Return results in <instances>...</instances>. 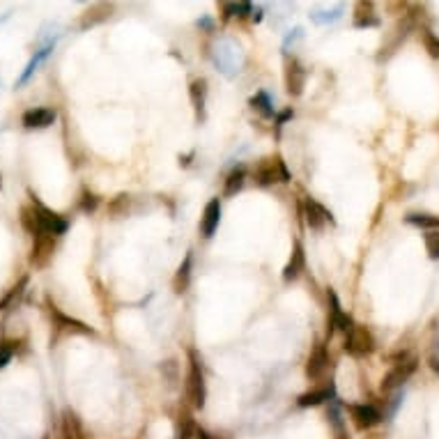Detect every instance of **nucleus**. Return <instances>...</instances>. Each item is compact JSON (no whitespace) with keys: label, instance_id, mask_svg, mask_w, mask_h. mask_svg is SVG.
Returning <instances> with one entry per match:
<instances>
[{"label":"nucleus","instance_id":"obj_1","mask_svg":"<svg viewBox=\"0 0 439 439\" xmlns=\"http://www.w3.org/2000/svg\"><path fill=\"white\" fill-rule=\"evenodd\" d=\"M187 396L191 400V405L196 409L205 407L207 400V386H205V375L200 359L196 354V350H189V375H187Z\"/></svg>","mask_w":439,"mask_h":439},{"label":"nucleus","instance_id":"obj_2","mask_svg":"<svg viewBox=\"0 0 439 439\" xmlns=\"http://www.w3.org/2000/svg\"><path fill=\"white\" fill-rule=\"evenodd\" d=\"M253 182H256L258 187H271L274 182L287 184L290 182V171H287V166H285L283 159H280V156H274V159H265L253 168Z\"/></svg>","mask_w":439,"mask_h":439},{"label":"nucleus","instance_id":"obj_3","mask_svg":"<svg viewBox=\"0 0 439 439\" xmlns=\"http://www.w3.org/2000/svg\"><path fill=\"white\" fill-rule=\"evenodd\" d=\"M30 205L35 207V214H37V225H39V233H47V235H65L67 233V228L69 223L65 221L63 216L56 214V212H51V209L42 203V200L35 196V193L30 191ZM37 233V235H39Z\"/></svg>","mask_w":439,"mask_h":439},{"label":"nucleus","instance_id":"obj_4","mask_svg":"<svg viewBox=\"0 0 439 439\" xmlns=\"http://www.w3.org/2000/svg\"><path fill=\"white\" fill-rule=\"evenodd\" d=\"M375 350V338L368 327L354 324L352 329L345 333V352L352 357H368Z\"/></svg>","mask_w":439,"mask_h":439},{"label":"nucleus","instance_id":"obj_5","mask_svg":"<svg viewBox=\"0 0 439 439\" xmlns=\"http://www.w3.org/2000/svg\"><path fill=\"white\" fill-rule=\"evenodd\" d=\"M327 302H329V327H327V336H331L333 331H343V333H347L350 329L354 327V322H352V318H350V315L340 309V302H338V297H336V292H333V290L329 287L327 290Z\"/></svg>","mask_w":439,"mask_h":439},{"label":"nucleus","instance_id":"obj_6","mask_svg":"<svg viewBox=\"0 0 439 439\" xmlns=\"http://www.w3.org/2000/svg\"><path fill=\"white\" fill-rule=\"evenodd\" d=\"M32 253H30V262L37 269L47 267L51 258H54V251H56V237L54 235H47V233H39L32 237Z\"/></svg>","mask_w":439,"mask_h":439},{"label":"nucleus","instance_id":"obj_7","mask_svg":"<svg viewBox=\"0 0 439 439\" xmlns=\"http://www.w3.org/2000/svg\"><path fill=\"white\" fill-rule=\"evenodd\" d=\"M306 87V69L297 58H285V90L292 97H302Z\"/></svg>","mask_w":439,"mask_h":439},{"label":"nucleus","instance_id":"obj_8","mask_svg":"<svg viewBox=\"0 0 439 439\" xmlns=\"http://www.w3.org/2000/svg\"><path fill=\"white\" fill-rule=\"evenodd\" d=\"M416 371V359H405V361H398L396 366L391 368L389 373L384 375V380H382V389L384 391H393V389H398V386L405 384L412 373Z\"/></svg>","mask_w":439,"mask_h":439},{"label":"nucleus","instance_id":"obj_9","mask_svg":"<svg viewBox=\"0 0 439 439\" xmlns=\"http://www.w3.org/2000/svg\"><path fill=\"white\" fill-rule=\"evenodd\" d=\"M304 216H306V223H309L311 230H322L327 223H333V216L329 209L320 205L318 200H313L311 196L304 198Z\"/></svg>","mask_w":439,"mask_h":439},{"label":"nucleus","instance_id":"obj_10","mask_svg":"<svg viewBox=\"0 0 439 439\" xmlns=\"http://www.w3.org/2000/svg\"><path fill=\"white\" fill-rule=\"evenodd\" d=\"M329 368V352H327V345L318 343L313 347V352L309 357V361H306V377H309L311 382H318L320 377L327 373Z\"/></svg>","mask_w":439,"mask_h":439},{"label":"nucleus","instance_id":"obj_11","mask_svg":"<svg viewBox=\"0 0 439 439\" xmlns=\"http://www.w3.org/2000/svg\"><path fill=\"white\" fill-rule=\"evenodd\" d=\"M218 223H221V203H218V198H212L209 203L205 205L203 209V218H200V233L203 237H214Z\"/></svg>","mask_w":439,"mask_h":439},{"label":"nucleus","instance_id":"obj_12","mask_svg":"<svg viewBox=\"0 0 439 439\" xmlns=\"http://www.w3.org/2000/svg\"><path fill=\"white\" fill-rule=\"evenodd\" d=\"M58 113L54 109H30L23 113V127L25 129H44L56 122Z\"/></svg>","mask_w":439,"mask_h":439},{"label":"nucleus","instance_id":"obj_13","mask_svg":"<svg viewBox=\"0 0 439 439\" xmlns=\"http://www.w3.org/2000/svg\"><path fill=\"white\" fill-rule=\"evenodd\" d=\"M306 267V256H304V247L302 242H295V249H292V256H290L287 265L283 269V280L285 283H292L302 276V271Z\"/></svg>","mask_w":439,"mask_h":439},{"label":"nucleus","instance_id":"obj_14","mask_svg":"<svg viewBox=\"0 0 439 439\" xmlns=\"http://www.w3.org/2000/svg\"><path fill=\"white\" fill-rule=\"evenodd\" d=\"M189 97H191L193 109H196V118L205 120V104H207V81L205 78H196V81H191Z\"/></svg>","mask_w":439,"mask_h":439},{"label":"nucleus","instance_id":"obj_15","mask_svg":"<svg viewBox=\"0 0 439 439\" xmlns=\"http://www.w3.org/2000/svg\"><path fill=\"white\" fill-rule=\"evenodd\" d=\"M49 311H51V318H54L58 322V327L60 329H67V331H74V333H94L87 324H83L81 320H74V318H69V315H65L63 311L58 309L56 304H49Z\"/></svg>","mask_w":439,"mask_h":439},{"label":"nucleus","instance_id":"obj_16","mask_svg":"<svg viewBox=\"0 0 439 439\" xmlns=\"http://www.w3.org/2000/svg\"><path fill=\"white\" fill-rule=\"evenodd\" d=\"M350 412L359 428H371L382 421V414L373 405H350Z\"/></svg>","mask_w":439,"mask_h":439},{"label":"nucleus","instance_id":"obj_17","mask_svg":"<svg viewBox=\"0 0 439 439\" xmlns=\"http://www.w3.org/2000/svg\"><path fill=\"white\" fill-rule=\"evenodd\" d=\"M380 25V19L375 14L373 3H357L354 10V28H375Z\"/></svg>","mask_w":439,"mask_h":439},{"label":"nucleus","instance_id":"obj_18","mask_svg":"<svg viewBox=\"0 0 439 439\" xmlns=\"http://www.w3.org/2000/svg\"><path fill=\"white\" fill-rule=\"evenodd\" d=\"M54 47H56V42H49V44H44V47L39 49V51H35V56L30 58V63L25 65V69H23V74L19 76V81H16V85H23V83H28V78L32 76V72L35 69H37L44 60L49 58V54L51 51H54Z\"/></svg>","mask_w":439,"mask_h":439},{"label":"nucleus","instance_id":"obj_19","mask_svg":"<svg viewBox=\"0 0 439 439\" xmlns=\"http://www.w3.org/2000/svg\"><path fill=\"white\" fill-rule=\"evenodd\" d=\"M191 265H193V256H191V253H187V258L182 260V265L178 267V274H175V278H173L175 295L187 292V287L191 283Z\"/></svg>","mask_w":439,"mask_h":439},{"label":"nucleus","instance_id":"obj_20","mask_svg":"<svg viewBox=\"0 0 439 439\" xmlns=\"http://www.w3.org/2000/svg\"><path fill=\"white\" fill-rule=\"evenodd\" d=\"M333 398V384L329 382L327 386H322V389H315V391H309V393H304V396H299V407H315V405H320V402L324 400H331Z\"/></svg>","mask_w":439,"mask_h":439},{"label":"nucleus","instance_id":"obj_21","mask_svg":"<svg viewBox=\"0 0 439 439\" xmlns=\"http://www.w3.org/2000/svg\"><path fill=\"white\" fill-rule=\"evenodd\" d=\"M244 182H247V168L244 166H237L235 171L225 178V187H223V196H235L237 191H242Z\"/></svg>","mask_w":439,"mask_h":439},{"label":"nucleus","instance_id":"obj_22","mask_svg":"<svg viewBox=\"0 0 439 439\" xmlns=\"http://www.w3.org/2000/svg\"><path fill=\"white\" fill-rule=\"evenodd\" d=\"M405 221L409 225H416V228H426V230H439V216H433V214H421V212H409L405 216Z\"/></svg>","mask_w":439,"mask_h":439},{"label":"nucleus","instance_id":"obj_23","mask_svg":"<svg viewBox=\"0 0 439 439\" xmlns=\"http://www.w3.org/2000/svg\"><path fill=\"white\" fill-rule=\"evenodd\" d=\"M249 104H251V109H253V111H258L262 118H274V106H271L269 97H267L265 92L253 94Z\"/></svg>","mask_w":439,"mask_h":439},{"label":"nucleus","instance_id":"obj_24","mask_svg":"<svg viewBox=\"0 0 439 439\" xmlns=\"http://www.w3.org/2000/svg\"><path fill=\"white\" fill-rule=\"evenodd\" d=\"M25 285H28V276H23V278L19 280V283H16V285L10 290V292L5 295V299H0V311H7V309H10V306H12V304H14L16 299H19L21 295H23Z\"/></svg>","mask_w":439,"mask_h":439},{"label":"nucleus","instance_id":"obj_25","mask_svg":"<svg viewBox=\"0 0 439 439\" xmlns=\"http://www.w3.org/2000/svg\"><path fill=\"white\" fill-rule=\"evenodd\" d=\"M423 242H426V251H428L430 260H439V230L426 233Z\"/></svg>","mask_w":439,"mask_h":439},{"label":"nucleus","instance_id":"obj_26","mask_svg":"<svg viewBox=\"0 0 439 439\" xmlns=\"http://www.w3.org/2000/svg\"><path fill=\"white\" fill-rule=\"evenodd\" d=\"M14 352H16V343H12V340H0V371L12 361Z\"/></svg>","mask_w":439,"mask_h":439},{"label":"nucleus","instance_id":"obj_27","mask_svg":"<svg viewBox=\"0 0 439 439\" xmlns=\"http://www.w3.org/2000/svg\"><path fill=\"white\" fill-rule=\"evenodd\" d=\"M193 433V421L189 414H182L178 421V433H175V439H189Z\"/></svg>","mask_w":439,"mask_h":439},{"label":"nucleus","instance_id":"obj_28","mask_svg":"<svg viewBox=\"0 0 439 439\" xmlns=\"http://www.w3.org/2000/svg\"><path fill=\"white\" fill-rule=\"evenodd\" d=\"M97 205H99V198L94 196V193H90V191H83V196H81V212H85V214H90V212H94L97 209Z\"/></svg>","mask_w":439,"mask_h":439},{"label":"nucleus","instance_id":"obj_29","mask_svg":"<svg viewBox=\"0 0 439 439\" xmlns=\"http://www.w3.org/2000/svg\"><path fill=\"white\" fill-rule=\"evenodd\" d=\"M423 44H426V51L433 58H439V37L433 35L430 30H423Z\"/></svg>","mask_w":439,"mask_h":439},{"label":"nucleus","instance_id":"obj_30","mask_svg":"<svg viewBox=\"0 0 439 439\" xmlns=\"http://www.w3.org/2000/svg\"><path fill=\"white\" fill-rule=\"evenodd\" d=\"M198 437H200V439H209V435H207V433H203V430H200V433H198Z\"/></svg>","mask_w":439,"mask_h":439},{"label":"nucleus","instance_id":"obj_31","mask_svg":"<svg viewBox=\"0 0 439 439\" xmlns=\"http://www.w3.org/2000/svg\"><path fill=\"white\" fill-rule=\"evenodd\" d=\"M0 189H3V180H0Z\"/></svg>","mask_w":439,"mask_h":439}]
</instances>
